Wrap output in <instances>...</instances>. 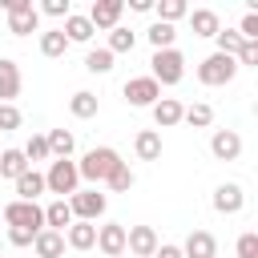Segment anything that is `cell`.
I'll return each mask as SVG.
<instances>
[{"label":"cell","mask_w":258,"mask_h":258,"mask_svg":"<svg viewBox=\"0 0 258 258\" xmlns=\"http://www.w3.org/2000/svg\"><path fill=\"white\" fill-rule=\"evenodd\" d=\"M117 165H121V153H117L113 145H93V149L77 161V173H81V181H93V185H97V181H105Z\"/></svg>","instance_id":"1"},{"label":"cell","mask_w":258,"mask_h":258,"mask_svg":"<svg viewBox=\"0 0 258 258\" xmlns=\"http://www.w3.org/2000/svg\"><path fill=\"white\" fill-rule=\"evenodd\" d=\"M81 189V173H77V161L73 157H56L48 161L44 169V194H56V198H73Z\"/></svg>","instance_id":"2"},{"label":"cell","mask_w":258,"mask_h":258,"mask_svg":"<svg viewBox=\"0 0 258 258\" xmlns=\"http://www.w3.org/2000/svg\"><path fill=\"white\" fill-rule=\"evenodd\" d=\"M0 218L8 222V230H32V234L44 230V206H40V202H20V198H12V202L0 210Z\"/></svg>","instance_id":"3"},{"label":"cell","mask_w":258,"mask_h":258,"mask_svg":"<svg viewBox=\"0 0 258 258\" xmlns=\"http://www.w3.org/2000/svg\"><path fill=\"white\" fill-rule=\"evenodd\" d=\"M149 77H153L157 85H181V77H185V56H181V48H157L153 60H149Z\"/></svg>","instance_id":"4"},{"label":"cell","mask_w":258,"mask_h":258,"mask_svg":"<svg viewBox=\"0 0 258 258\" xmlns=\"http://www.w3.org/2000/svg\"><path fill=\"white\" fill-rule=\"evenodd\" d=\"M238 77V60L226 56V52H210L206 60H198V81L206 89H218V85H230Z\"/></svg>","instance_id":"5"},{"label":"cell","mask_w":258,"mask_h":258,"mask_svg":"<svg viewBox=\"0 0 258 258\" xmlns=\"http://www.w3.org/2000/svg\"><path fill=\"white\" fill-rule=\"evenodd\" d=\"M0 8L8 12V32H12V36L40 32V12H36L32 0H0Z\"/></svg>","instance_id":"6"},{"label":"cell","mask_w":258,"mask_h":258,"mask_svg":"<svg viewBox=\"0 0 258 258\" xmlns=\"http://www.w3.org/2000/svg\"><path fill=\"white\" fill-rule=\"evenodd\" d=\"M69 202V210H73V222H93L97 226V218L105 214V206H109V198L101 194V189H77L73 198H64Z\"/></svg>","instance_id":"7"},{"label":"cell","mask_w":258,"mask_h":258,"mask_svg":"<svg viewBox=\"0 0 258 258\" xmlns=\"http://www.w3.org/2000/svg\"><path fill=\"white\" fill-rule=\"evenodd\" d=\"M121 93H125V101H129L133 109H153V105L161 101V85H157L153 77H129Z\"/></svg>","instance_id":"8"},{"label":"cell","mask_w":258,"mask_h":258,"mask_svg":"<svg viewBox=\"0 0 258 258\" xmlns=\"http://www.w3.org/2000/svg\"><path fill=\"white\" fill-rule=\"evenodd\" d=\"M157 230L153 226H125V254L133 258H153L157 254Z\"/></svg>","instance_id":"9"},{"label":"cell","mask_w":258,"mask_h":258,"mask_svg":"<svg viewBox=\"0 0 258 258\" xmlns=\"http://www.w3.org/2000/svg\"><path fill=\"white\" fill-rule=\"evenodd\" d=\"M121 12H125V0H93V8H89L85 16H89V24H93V28L113 32V28L121 24Z\"/></svg>","instance_id":"10"},{"label":"cell","mask_w":258,"mask_h":258,"mask_svg":"<svg viewBox=\"0 0 258 258\" xmlns=\"http://www.w3.org/2000/svg\"><path fill=\"white\" fill-rule=\"evenodd\" d=\"M24 89V77H20V64L12 56H0V105H16Z\"/></svg>","instance_id":"11"},{"label":"cell","mask_w":258,"mask_h":258,"mask_svg":"<svg viewBox=\"0 0 258 258\" xmlns=\"http://www.w3.org/2000/svg\"><path fill=\"white\" fill-rule=\"evenodd\" d=\"M214 210L218 214H226V218H234V214H242V206H246V194H242V185L238 181H222L218 189H214Z\"/></svg>","instance_id":"12"},{"label":"cell","mask_w":258,"mask_h":258,"mask_svg":"<svg viewBox=\"0 0 258 258\" xmlns=\"http://www.w3.org/2000/svg\"><path fill=\"white\" fill-rule=\"evenodd\" d=\"M210 153H214L218 161H238V157H242V137H238L234 129H214Z\"/></svg>","instance_id":"13"},{"label":"cell","mask_w":258,"mask_h":258,"mask_svg":"<svg viewBox=\"0 0 258 258\" xmlns=\"http://www.w3.org/2000/svg\"><path fill=\"white\" fill-rule=\"evenodd\" d=\"M97 250H101L105 258L125 254V226H121V222H105V226H97Z\"/></svg>","instance_id":"14"},{"label":"cell","mask_w":258,"mask_h":258,"mask_svg":"<svg viewBox=\"0 0 258 258\" xmlns=\"http://www.w3.org/2000/svg\"><path fill=\"white\" fill-rule=\"evenodd\" d=\"M181 258H218V238L210 230H194L181 246Z\"/></svg>","instance_id":"15"},{"label":"cell","mask_w":258,"mask_h":258,"mask_svg":"<svg viewBox=\"0 0 258 258\" xmlns=\"http://www.w3.org/2000/svg\"><path fill=\"white\" fill-rule=\"evenodd\" d=\"M149 113H153V125H157V129H173V125H181L185 105H181L177 97H161V101H157Z\"/></svg>","instance_id":"16"},{"label":"cell","mask_w":258,"mask_h":258,"mask_svg":"<svg viewBox=\"0 0 258 258\" xmlns=\"http://www.w3.org/2000/svg\"><path fill=\"white\" fill-rule=\"evenodd\" d=\"M60 32H64V40H69V44H89L97 28L89 24V16H81V12H69V16H64V24H60Z\"/></svg>","instance_id":"17"},{"label":"cell","mask_w":258,"mask_h":258,"mask_svg":"<svg viewBox=\"0 0 258 258\" xmlns=\"http://www.w3.org/2000/svg\"><path fill=\"white\" fill-rule=\"evenodd\" d=\"M69 226H73V210H69V202H64V198H52V202L44 206V230L64 234Z\"/></svg>","instance_id":"18"},{"label":"cell","mask_w":258,"mask_h":258,"mask_svg":"<svg viewBox=\"0 0 258 258\" xmlns=\"http://www.w3.org/2000/svg\"><path fill=\"white\" fill-rule=\"evenodd\" d=\"M64 246L69 250H93L97 246V226L93 222H73L64 230Z\"/></svg>","instance_id":"19"},{"label":"cell","mask_w":258,"mask_h":258,"mask_svg":"<svg viewBox=\"0 0 258 258\" xmlns=\"http://www.w3.org/2000/svg\"><path fill=\"white\" fill-rule=\"evenodd\" d=\"M133 153H137L141 161H161V133H157V129H141V133L133 137Z\"/></svg>","instance_id":"20"},{"label":"cell","mask_w":258,"mask_h":258,"mask_svg":"<svg viewBox=\"0 0 258 258\" xmlns=\"http://www.w3.org/2000/svg\"><path fill=\"white\" fill-rule=\"evenodd\" d=\"M12 185H16V198H20V202H36V198L44 194V173H40V169H24Z\"/></svg>","instance_id":"21"},{"label":"cell","mask_w":258,"mask_h":258,"mask_svg":"<svg viewBox=\"0 0 258 258\" xmlns=\"http://www.w3.org/2000/svg\"><path fill=\"white\" fill-rule=\"evenodd\" d=\"M32 250H36V258H60V254H64V234L40 230V234L32 238Z\"/></svg>","instance_id":"22"},{"label":"cell","mask_w":258,"mask_h":258,"mask_svg":"<svg viewBox=\"0 0 258 258\" xmlns=\"http://www.w3.org/2000/svg\"><path fill=\"white\" fill-rule=\"evenodd\" d=\"M189 28H194V36H218L222 20H218L214 8H194L189 12Z\"/></svg>","instance_id":"23"},{"label":"cell","mask_w":258,"mask_h":258,"mask_svg":"<svg viewBox=\"0 0 258 258\" xmlns=\"http://www.w3.org/2000/svg\"><path fill=\"white\" fill-rule=\"evenodd\" d=\"M97 109H101V101H97V93H89V89H81V93H73V97H69V113H73V117H81V121L97 117Z\"/></svg>","instance_id":"24"},{"label":"cell","mask_w":258,"mask_h":258,"mask_svg":"<svg viewBox=\"0 0 258 258\" xmlns=\"http://www.w3.org/2000/svg\"><path fill=\"white\" fill-rule=\"evenodd\" d=\"M44 141H48V157H52V161H56V157H73V145H77V141H73L69 129H48Z\"/></svg>","instance_id":"25"},{"label":"cell","mask_w":258,"mask_h":258,"mask_svg":"<svg viewBox=\"0 0 258 258\" xmlns=\"http://www.w3.org/2000/svg\"><path fill=\"white\" fill-rule=\"evenodd\" d=\"M40 52H44L48 60L64 56V52H69V40H64V32H60V28H48V32H40Z\"/></svg>","instance_id":"26"},{"label":"cell","mask_w":258,"mask_h":258,"mask_svg":"<svg viewBox=\"0 0 258 258\" xmlns=\"http://www.w3.org/2000/svg\"><path fill=\"white\" fill-rule=\"evenodd\" d=\"M24 169H32V165L24 161L20 149H4V153H0V177H12V181H16Z\"/></svg>","instance_id":"27"},{"label":"cell","mask_w":258,"mask_h":258,"mask_svg":"<svg viewBox=\"0 0 258 258\" xmlns=\"http://www.w3.org/2000/svg\"><path fill=\"white\" fill-rule=\"evenodd\" d=\"M145 36H149V44H153V52H157V48H173V40H177V28H173V24H161V20H153Z\"/></svg>","instance_id":"28"},{"label":"cell","mask_w":258,"mask_h":258,"mask_svg":"<svg viewBox=\"0 0 258 258\" xmlns=\"http://www.w3.org/2000/svg\"><path fill=\"white\" fill-rule=\"evenodd\" d=\"M133 44H137V32H133V28H125V24H117V28L109 32V44H105V48L117 56V52H133Z\"/></svg>","instance_id":"29"},{"label":"cell","mask_w":258,"mask_h":258,"mask_svg":"<svg viewBox=\"0 0 258 258\" xmlns=\"http://www.w3.org/2000/svg\"><path fill=\"white\" fill-rule=\"evenodd\" d=\"M153 12H157V20H161V24H177L181 16H189L185 0H161V4H153Z\"/></svg>","instance_id":"30"},{"label":"cell","mask_w":258,"mask_h":258,"mask_svg":"<svg viewBox=\"0 0 258 258\" xmlns=\"http://www.w3.org/2000/svg\"><path fill=\"white\" fill-rule=\"evenodd\" d=\"M181 121L194 125V129H210V125H214V109H210L206 101H198V105H189V109L181 113Z\"/></svg>","instance_id":"31"},{"label":"cell","mask_w":258,"mask_h":258,"mask_svg":"<svg viewBox=\"0 0 258 258\" xmlns=\"http://www.w3.org/2000/svg\"><path fill=\"white\" fill-rule=\"evenodd\" d=\"M20 153H24V161H28L32 169H36V161H48V141H44V133H32Z\"/></svg>","instance_id":"32"},{"label":"cell","mask_w":258,"mask_h":258,"mask_svg":"<svg viewBox=\"0 0 258 258\" xmlns=\"http://www.w3.org/2000/svg\"><path fill=\"white\" fill-rule=\"evenodd\" d=\"M133 181H137V177H133V169H129L125 161H121V165H117V169L105 177V185H109L113 194H129V189H133Z\"/></svg>","instance_id":"33"},{"label":"cell","mask_w":258,"mask_h":258,"mask_svg":"<svg viewBox=\"0 0 258 258\" xmlns=\"http://www.w3.org/2000/svg\"><path fill=\"white\" fill-rule=\"evenodd\" d=\"M214 40H218V52H226V56H238V48L246 44V40L238 36V28H218Z\"/></svg>","instance_id":"34"},{"label":"cell","mask_w":258,"mask_h":258,"mask_svg":"<svg viewBox=\"0 0 258 258\" xmlns=\"http://www.w3.org/2000/svg\"><path fill=\"white\" fill-rule=\"evenodd\" d=\"M85 69L89 73H109L113 69V52L109 48H89L85 52Z\"/></svg>","instance_id":"35"},{"label":"cell","mask_w":258,"mask_h":258,"mask_svg":"<svg viewBox=\"0 0 258 258\" xmlns=\"http://www.w3.org/2000/svg\"><path fill=\"white\" fill-rule=\"evenodd\" d=\"M234 254H238V258H258V234L246 230V234L234 242Z\"/></svg>","instance_id":"36"},{"label":"cell","mask_w":258,"mask_h":258,"mask_svg":"<svg viewBox=\"0 0 258 258\" xmlns=\"http://www.w3.org/2000/svg\"><path fill=\"white\" fill-rule=\"evenodd\" d=\"M20 109L16 105H0V133H12V129H20Z\"/></svg>","instance_id":"37"},{"label":"cell","mask_w":258,"mask_h":258,"mask_svg":"<svg viewBox=\"0 0 258 258\" xmlns=\"http://www.w3.org/2000/svg\"><path fill=\"white\" fill-rule=\"evenodd\" d=\"M234 60H238V69H254V64H258V40H246Z\"/></svg>","instance_id":"38"},{"label":"cell","mask_w":258,"mask_h":258,"mask_svg":"<svg viewBox=\"0 0 258 258\" xmlns=\"http://www.w3.org/2000/svg\"><path fill=\"white\" fill-rule=\"evenodd\" d=\"M238 36H242V40H258V12H254V8L242 16V24H238Z\"/></svg>","instance_id":"39"},{"label":"cell","mask_w":258,"mask_h":258,"mask_svg":"<svg viewBox=\"0 0 258 258\" xmlns=\"http://www.w3.org/2000/svg\"><path fill=\"white\" fill-rule=\"evenodd\" d=\"M36 12H44V16H60V20H64V16L73 12V4H69V0H44Z\"/></svg>","instance_id":"40"},{"label":"cell","mask_w":258,"mask_h":258,"mask_svg":"<svg viewBox=\"0 0 258 258\" xmlns=\"http://www.w3.org/2000/svg\"><path fill=\"white\" fill-rule=\"evenodd\" d=\"M32 238H36L32 230H8V242L12 246H32Z\"/></svg>","instance_id":"41"},{"label":"cell","mask_w":258,"mask_h":258,"mask_svg":"<svg viewBox=\"0 0 258 258\" xmlns=\"http://www.w3.org/2000/svg\"><path fill=\"white\" fill-rule=\"evenodd\" d=\"M153 258H181V246H173V242H161Z\"/></svg>","instance_id":"42"},{"label":"cell","mask_w":258,"mask_h":258,"mask_svg":"<svg viewBox=\"0 0 258 258\" xmlns=\"http://www.w3.org/2000/svg\"><path fill=\"white\" fill-rule=\"evenodd\" d=\"M133 12H153V0H129Z\"/></svg>","instance_id":"43"},{"label":"cell","mask_w":258,"mask_h":258,"mask_svg":"<svg viewBox=\"0 0 258 258\" xmlns=\"http://www.w3.org/2000/svg\"><path fill=\"white\" fill-rule=\"evenodd\" d=\"M117 258H125V254H117Z\"/></svg>","instance_id":"44"},{"label":"cell","mask_w":258,"mask_h":258,"mask_svg":"<svg viewBox=\"0 0 258 258\" xmlns=\"http://www.w3.org/2000/svg\"><path fill=\"white\" fill-rule=\"evenodd\" d=\"M0 258H4V254H0Z\"/></svg>","instance_id":"45"}]
</instances>
